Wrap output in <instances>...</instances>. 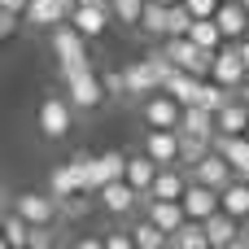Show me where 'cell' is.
Listing matches in <instances>:
<instances>
[{
	"instance_id": "obj_4",
	"label": "cell",
	"mask_w": 249,
	"mask_h": 249,
	"mask_svg": "<svg viewBox=\"0 0 249 249\" xmlns=\"http://www.w3.org/2000/svg\"><path fill=\"white\" fill-rule=\"evenodd\" d=\"M48 44H53V57H57V61L88 57V35H83L74 22H57V26H53V35H48Z\"/></svg>"
},
{
	"instance_id": "obj_17",
	"label": "cell",
	"mask_w": 249,
	"mask_h": 249,
	"mask_svg": "<svg viewBox=\"0 0 249 249\" xmlns=\"http://www.w3.org/2000/svg\"><path fill=\"white\" fill-rule=\"evenodd\" d=\"M179 131H193V136H214V131H219V114H214V109H206V105H184Z\"/></svg>"
},
{
	"instance_id": "obj_23",
	"label": "cell",
	"mask_w": 249,
	"mask_h": 249,
	"mask_svg": "<svg viewBox=\"0 0 249 249\" xmlns=\"http://www.w3.org/2000/svg\"><path fill=\"white\" fill-rule=\"evenodd\" d=\"M223 210H228V214H236L241 223L249 219V179H241V175H236V179L223 188Z\"/></svg>"
},
{
	"instance_id": "obj_24",
	"label": "cell",
	"mask_w": 249,
	"mask_h": 249,
	"mask_svg": "<svg viewBox=\"0 0 249 249\" xmlns=\"http://www.w3.org/2000/svg\"><path fill=\"white\" fill-rule=\"evenodd\" d=\"M70 166H74V175H79V188H83V193H96V188H101V166H96V158H92V153H74V158H70Z\"/></svg>"
},
{
	"instance_id": "obj_32",
	"label": "cell",
	"mask_w": 249,
	"mask_h": 249,
	"mask_svg": "<svg viewBox=\"0 0 249 249\" xmlns=\"http://www.w3.org/2000/svg\"><path fill=\"white\" fill-rule=\"evenodd\" d=\"M18 18H22V13H13V9H0V39H9V35L18 31Z\"/></svg>"
},
{
	"instance_id": "obj_10",
	"label": "cell",
	"mask_w": 249,
	"mask_h": 249,
	"mask_svg": "<svg viewBox=\"0 0 249 249\" xmlns=\"http://www.w3.org/2000/svg\"><path fill=\"white\" fill-rule=\"evenodd\" d=\"M66 92H70L74 109H96V105L109 96V92H105V79H96V70H88V74L70 79V83H66Z\"/></svg>"
},
{
	"instance_id": "obj_19",
	"label": "cell",
	"mask_w": 249,
	"mask_h": 249,
	"mask_svg": "<svg viewBox=\"0 0 249 249\" xmlns=\"http://www.w3.org/2000/svg\"><path fill=\"white\" fill-rule=\"evenodd\" d=\"M219 131H228V136H245L249 131V101H228L223 109H219Z\"/></svg>"
},
{
	"instance_id": "obj_38",
	"label": "cell",
	"mask_w": 249,
	"mask_h": 249,
	"mask_svg": "<svg viewBox=\"0 0 249 249\" xmlns=\"http://www.w3.org/2000/svg\"><path fill=\"white\" fill-rule=\"evenodd\" d=\"M241 96H245V101H249V79H245V88H241Z\"/></svg>"
},
{
	"instance_id": "obj_39",
	"label": "cell",
	"mask_w": 249,
	"mask_h": 249,
	"mask_svg": "<svg viewBox=\"0 0 249 249\" xmlns=\"http://www.w3.org/2000/svg\"><path fill=\"white\" fill-rule=\"evenodd\" d=\"M162 4H175V0H162Z\"/></svg>"
},
{
	"instance_id": "obj_34",
	"label": "cell",
	"mask_w": 249,
	"mask_h": 249,
	"mask_svg": "<svg viewBox=\"0 0 249 249\" xmlns=\"http://www.w3.org/2000/svg\"><path fill=\"white\" fill-rule=\"evenodd\" d=\"M197 18H214V9H219V0H184Z\"/></svg>"
},
{
	"instance_id": "obj_12",
	"label": "cell",
	"mask_w": 249,
	"mask_h": 249,
	"mask_svg": "<svg viewBox=\"0 0 249 249\" xmlns=\"http://www.w3.org/2000/svg\"><path fill=\"white\" fill-rule=\"evenodd\" d=\"M70 22H74L88 39H101V35L109 31V22H114V9H109V4H79Z\"/></svg>"
},
{
	"instance_id": "obj_6",
	"label": "cell",
	"mask_w": 249,
	"mask_h": 249,
	"mask_svg": "<svg viewBox=\"0 0 249 249\" xmlns=\"http://www.w3.org/2000/svg\"><path fill=\"white\" fill-rule=\"evenodd\" d=\"M179 201H184L188 219H201V223H206V219L223 206V193H219V188H210V184H201V179H193V184H188V193H184Z\"/></svg>"
},
{
	"instance_id": "obj_20",
	"label": "cell",
	"mask_w": 249,
	"mask_h": 249,
	"mask_svg": "<svg viewBox=\"0 0 249 249\" xmlns=\"http://www.w3.org/2000/svg\"><path fill=\"white\" fill-rule=\"evenodd\" d=\"M140 31H144V35H158V39H166V35H171V4H162V0H149V4H144V18H140Z\"/></svg>"
},
{
	"instance_id": "obj_25",
	"label": "cell",
	"mask_w": 249,
	"mask_h": 249,
	"mask_svg": "<svg viewBox=\"0 0 249 249\" xmlns=\"http://www.w3.org/2000/svg\"><path fill=\"white\" fill-rule=\"evenodd\" d=\"M31 228H35V223L22 219L18 210L4 214V245H9V249H26V245H31Z\"/></svg>"
},
{
	"instance_id": "obj_18",
	"label": "cell",
	"mask_w": 249,
	"mask_h": 249,
	"mask_svg": "<svg viewBox=\"0 0 249 249\" xmlns=\"http://www.w3.org/2000/svg\"><path fill=\"white\" fill-rule=\"evenodd\" d=\"M158 171H162V166H158L149 153H136V158H127V179L140 188V197H149V193H153V179H158Z\"/></svg>"
},
{
	"instance_id": "obj_3",
	"label": "cell",
	"mask_w": 249,
	"mask_h": 249,
	"mask_svg": "<svg viewBox=\"0 0 249 249\" xmlns=\"http://www.w3.org/2000/svg\"><path fill=\"white\" fill-rule=\"evenodd\" d=\"M144 153L158 162V166H175L184 162V149H179V127H153L144 136Z\"/></svg>"
},
{
	"instance_id": "obj_27",
	"label": "cell",
	"mask_w": 249,
	"mask_h": 249,
	"mask_svg": "<svg viewBox=\"0 0 249 249\" xmlns=\"http://www.w3.org/2000/svg\"><path fill=\"white\" fill-rule=\"evenodd\" d=\"M179 149H184V162L197 166L210 149H214V136H193V131H179Z\"/></svg>"
},
{
	"instance_id": "obj_16",
	"label": "cell",
	"mask_w": 249,
	"mask_h": 249,
	"mask_svg": "<svg viewBox=\"0 0 249 249\" xmlns=\"http://www.w3.org/2000/svg\"><path fill=\"white\" fill-rule=\"evenodd\" d=\"M201 74H193V70H175L171 79H166V92L179 101V105H197V96H201Z\"/></svg>"
},
{
	"instance_id": "obj_7",
	"label": "cell",
	"mask_w": 249,
	"mask_h": 249,
	"mask_svg": "<svg viewBox=\"0 0 249 249\" xmlns=\"http://www.w3.org/2000/svg\"><path fill=\"white\" fill-rule=\"evenodd\" d=\"M123 79H127V96H153L158 88H162V74H158V66H153V57H144V61H131L127 70H123Z\"/></svg>"
},
{
	"instance_id": "obj_11",
	"label": "cell",
	"mask_w": 249,
	"mask_h": 249,
	"mask_svg": "<svg viewBox=\"0 0 249 249\" xmlns=\"http://www.w3.org/2000/svg\"><path fill=\"white\" fill-rule=\"evenodd\" d=\"M101 206L109 210V214H127V210H136V197H140V188L131 184V179H109V184H101Z\"/></svg>"
},
{
	"instance_id": "obj_21",
	"label": "cell",
	"mask_w": 249,
	"mask_h": 249,
	"mask_svg": "<svg viewBox=\"0 0 249 249\" xmlns=\"http://www.w3.org/2000/svg\"><path fill=\"white\" fill-rule=\"evenodd\" d=\"M184 193H188V179H184L175 166H162L158 179H153V193H149V197H171V201H179ZM149 197H144V201H149Z\"/></svg>"
},
{
	"instance_id": "obj_5",
	"label": "cell",
	"mask_w": 249,
	"mask_h": 249,
	"mask_svg": "<svg viewBox=\"0 0 249 249\" xmlns=\"http://www.w3.org/2000/svg\"><path fill=\"white\" fill-rule=\"evenodd\" d=\"M179 118H184V105L166 88H158L153 96H144V123L149 127H179Z\"/></svg>"
},
{
	"instance_id": "obj_30",
	"label": "cell",
	"mask_w": 249,
	"mask_h": 249,
	"mask_svg": "<svg viewBox=\"0 0 249 249\" xmlns=\"http://www.w3.org/2000/svg\"><path fill=\"white\" fill-rule=\"evenodd\" d=\"M188 35H193V39H197L201 48H219V39H223V26H219L214 18H197Z\"/></svg>"
},
{
	"instance_id": "obj_29",
	"label": "cell",
	"mask_w": 249,
	"mask_h": 249,
	"mask_svg": "<svg viewBox=\"0 0 249 249\" xmlns=\"http://www.w3.org/2000/svg\"><path fill=\"white\" fill-rule=\"evenodd\" d=\"M96 166H101V184H109V179H127V158H123L118 149L101 153V158H96ZM96 193H101V188H96Z\"/></svg>"
},
{
	"instance_id": "obj_35",
	"label": "cell",
	"mask_w": 249,
	"mask_h": 249,
	"mask_svg": "<svg viewBox=\"0 0 249 249\" xmlns=\"http://www.w3.org/2000/svg\"><path fill=\"white\" fill-rule=\"evenodd\" d=\"M48 241H53V236H48V228H31V245H35V249H44Z\"/></svg>"
},
{
	"instance_id": "obj_14",
	"label": "cell",
	"mask_w": 249,
	"mask_h": 249,
	"mask_svg": "<svg viewBox=\"0 0 249 249\" xmlns=\"http://www.w3.org/2000/svg\"><path fill=\"white\" fill-rule=\"evenodd\" d=\"M206 232H210V249H228V245H236V236H241V219L219 206V210L206 219Z\"/></svg>"
},
{
	"instance_id": "obj_15",
	"label": "cell",
	"mask_w": 249,
	"mask_h": 249,
	"mask_svg": "<svg viewBox=\"0 0 249 249\" xmlns=\"http://www.w3.org/2000/svg\"><path fill=\"white\" fill-rule=\"evenodd\" d=\"M214 22L223 26V39H241V35H245V26H249L245 0H228V4H219V9H214Z\"/></svg>"
},
{
	"instance_id": "obj_22",
	"label": "cell",
	"mask_w": 249,
	"mask_h": 249,
	"mask_svg": "<svg viewBox=\"0 0 249 249\" xmlns=\"http://www.w3.org/2000/svg\"><path fill=\"white\" fill-rule=\"evenodd\" d=\"M171 245L175 249H210V232L201 219H188L179 232H171Z\"/></svg>"
},
{
	"instance_id": "obj_2",
	"label": "cell",
	"mask_w": 249,
	"mask_h": 249,
	"mask_svg": "<svg viewBox=\"0 0 249 249\" xmlns=\"http://www.w3.org/2000/svg\"><path fill=\"white\" fill-rule=\"evenodd\" d=\"M210 79H219L223 88H245V79H249V66H245V53H241V44L236 48H219L214 53V66H210Z\"/></svg>"
},
{
	"instance_id": "obj_40",
	"label": "cell",
	"mask_w": 249,
	"mask_h": 249,
	"mask_svg": "<svg viewBox=\"0 0 249 249\" xmlns=\"http://www.w3.org/2000/svg\"><path fill=\"white\" fill-rule=\"evenodd\" d=\"M245 9H249V0H245Z\"/></svg>"
},
{
	"instance_id": "obj_36",
	"label": "cell",
	"mask_w": 249,
	"mask_h": 249,
	"mask_svg": "<svg viewBox=\"0 0 249 249\" xmlns=\"http://www.w3.org/2000/svg\"><path fill=\"white\" fill-rule=\"evenodd\" d=\"M241 53H245V66H249V39H241Z\"/></svg>"
},
{
	"instance_id": "obj_9",
	"label": "cell",
	"mask_w": 249,
	"mask_h": 249,
	"mask_svg": "<svg viewBox=\"0 0 249 249\" xmlns=\"http://www.w3.org/2000/svg\"><path fill=\"white\" fill-rule=\"evenodd\" d=\"M57 197H44V193H18V214L22 219H31L35 228H53V219H57Z\"/></svg>"
},
{
	"instance_id": "obj_26",
	"label": "cell",
	"mask_w": 249,
	"mask_h": 249,
	"mask_svg": "<svg viewBox=\"0 0 249 249\" xmlns=\"http://www.w3.org/2000/svg\"><path fill=\"white\" fill-rule=\"evenodd\" d=\"M131 236H136V245H140V249H162V245H171V232H162L149 214H144V223H136V228H131Z\"/></svg>"
},
{
	"instance_id": "obj_13",
	"label": "cell",
	"mask_w": 249,
	"mask_h": 249,
	"mask_svg": "<svg viewBox=\"0 0 249 249\" xmlns=\"http://www.w3.org/2000/svg\"><path fill=\"white\" fill-rule=\"evenodd\" d=\"M214 149L232 162V171L241 175V179H249V131L245 136H228V131H214Z\"/></svg>"
},
{
	"instance_id": "obj_28",
	"label": "cell",
	"mask_w": 249,
	"mask_h": 249,
	"mask_svg": "<svg viewBox=\"0 0 249 249\" xmlns=\"http://www.w3.org/2000/svg\"><path fill=\"white\" fill-rule=\"evenodd\" d=\"M48 188H53V197L61 201V197H74V193H83L79 188V175H74V166L66 162V166H57L53 175H48Z\"/></svg>"
},
{
	"instance_id": "obj_8",
	"label": "cell",
	"mask_w": 249,
	"mask_h": 249,
	"mask_svg": "<svg viewBox=\"0 0 249 249\" xmlns=\"http://www.w3.org/2000/svg\"><path fill=\"white\" fill-rule=\"evenodd\" d=\"M193 179H201V184H210V188H219V193H223V188L236 179V171H232V162H228L219 149H210V153L193 166Z\"/></svg>"
},
{
	"instance_id": "obj_1",
	"label": "cell",
	"mask_w": 249,
	"mask_h": 249,
	"mask_svg": "<svg viewBox=\"0 0 249 249\" xmlns=\"http://www.w3.org/2000/svg\"><path fill=\"white\" fill-rule=\"evenodd\" d=\"M70 109H74V101L66 96H44L39 101V136H48V140H66L70 136Z\"/></svg>"
},
{
	"instance_id": "obj_37",
	"label": "cell",
	"mask_w": 249,
	"mask_h": 249,
	"mask_svg": "<svg viewBox=\"0 0 249 249\" xmlns=\"http://www.w3.org/2000/svg\"><path fill=\"white\" fill-rule=\"evenodd\" d=\"M79 4H109V0H79Z\"/></svg>"
},
{
	"instance_id": "obj_33",
	"label": "cell",
	"mask_w": 249,
	"mask_h": 249,
	"mask_svg": "<svg viewBox=\"0 0 249 249\" xmlns=\"http://www.w3.org/2000/svg\"><path fill=\"white\" fill-rule=\"evenodd\" d=\"M131 245H136L131 232H109V236H105V249H131Z\"/></svg>"
},
{
	"instance_id": "obj_31",
	"label": "cell",
	"mask_w": 249,
	"mask_h": 249,
	"mask_svg": "<svg viewBox=\"0 0 249 249\" xmlns=\"http://www.w3.org/2000/svg\"><path fill=\"white\" fill-rule=\"evenodd\" d=\"M144 4H149V0H109V9H114V22H123V26H140V18H144Z\"/></svg>"
}]
</instances>
